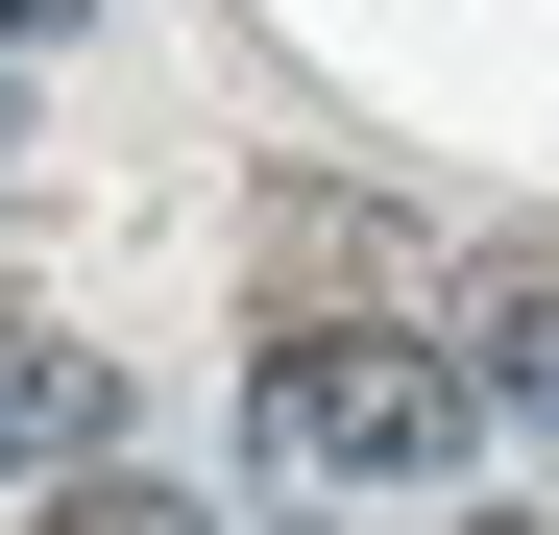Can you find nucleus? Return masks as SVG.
I'll list each match as a JSON object with an SVG mask.
<instances>
[{"mask_svg": "<svg viewBox=\"0 0 559 535\" xmlns=\"http://www.w3.org/2000/svg\"><path fill=\"white\" fill-rule=\"evenodd\" d=\"M243 390H267V438L341 463V487H414V463H462V414H487V366H462L438 317H267Z\"/></svg>", "mask_w": 559, "mask_h": 535, "instance_id": "nucleus-1", "label": "nucleus"}, {"mask_svg": "<svg viewBox=\"0 0 559 535\" xmlns=\"http://www.w3.org/2000/svg\"><path fill=\"white\" fill-rule=\"evenodd\" d=\"M49 535H219L195 487H146V463H98V487H49Z\"/></svg>", "mask_w": 559, "mask_h": 535, "instance_id": "nucleus-5", "label": "nucleus"}, {"mask_svg": "<svg viewBox=\"0 0 559 535\" xmlns=\"http://www.w3.org/2000/svg\"><path fill=\"white\" fill-rule=\"evenodd\" d=\"M0 463H25V487H98L122 463V366H98V341L0 317Z\"/></svg>", "mask_w": 559, "mask_h": 535, "instance_id": "nucleus-2", "label": "nucleus"}, {"mask_svg": "<svg viewBox=\"0 0 559 535\" xmlns=\"http://www.w3.org/2000/svg\"><path fill=\"white\" fill-rule=\"evenodd\" d=\"M438 341H462L487 390H535V414H559V243H511V268H462V317H438Z\"/></svg>", "mask_w": 559, "mask_h": 535, "instance_id": "nucleus-4", "label": "nucleus"}, {"mask_svg": "<svg viewBox=\"0 0 559 535\" xmlns=\"http://www.w3.org/2000/svg\"><path fill=\"white\" fill-rule=\"evenodd\" d=\"M267 268H293L267 317H414V219H390V195H293Z\"/></svg>", "mask_w": 559, "mask_h": 535, "instance_id": "nucleus-3", "label": "nucleus"}]
</instances>
